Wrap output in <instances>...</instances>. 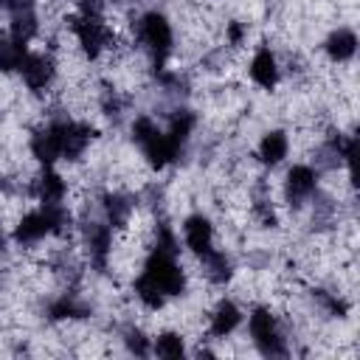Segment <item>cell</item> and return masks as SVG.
Masks as SVG:
<instances>
[{
    "mask_svg": "<svg viewBox=\"0 0 360 360\" xmlns=\"http://www.w3.org/2000/svg\"><path fill=\"white\" fill-rule=\"evenodd\" d=\"M124 343H127V349H129L132 354H138V357H146V354H149V340L143 338L141 329H127V332H124Z\"/></svg>",
    "mask_w": 360,
    "mask_h": 360,
    "instance_id": "obj_25",
    "label": "cell"
},
{
    "mask_svg": "<svg viewBox=\"0 0 360 360\" xmlns=\"http://www.w3.org/2000/svg\"><path fill=\"white\" fill-rule=\"evenodd\" d=\"M239 321H242L239 307L233 301H219L217 309H214V315H211V326L208 329H211L214 338H225V335H231L239 326Z\"/></svg>",
    "mask_w": 360,
    "mask_h": 360,
    "instance_id": "obj_16",
    "label": "cell"
},
{
    "mask_svg": "<svg viewBox=\"0 0 360 360\" xmlns=\"http://www.w3.org/2000/svg\"><path fill=\"white\" fill-rule=\"evenodd\" d=\"M31 152L39 163L51 166L56 158H59V132H56V124H45L42 129H37L31 135Z\"/></svg>",
    "mask_w": 360,
    "mask_h": 360,
    "instance_id": "obj_13",
    "label": "cell"
},
{
    "mask_svg": "<svg viewBox=\"0 0 360 360\" xmlns=\"http://www.w3.org/2000/svg\"><path fill=\"white\" fill-rule=\"evenodd\" d=\"M68 222H70V211L62 202L42 205L39 211H31V214H25L20 219V225L14 228V242L17 245H34L48 233L65 231Z\"/></svg>",
    "mask_w": 360,
    "mask_h": 360,
    "instance_id": "obj_2",
    "label": "cell"
},
{
    "mask_svg": "<svg viewBox=\"0 0 360 360\" xmlns=\"http://www.w3.org/2000/svg\"><path fill=\"white\" fill-rule=\"evenodd\" d=\"M287 149H290L287 135H284L281 129H273V132H267V135L262 138V143H259V158H262V163L276 166V163H281V160L287 158Z\"/></svg>",
    "mask_w": 360,
    "mask_h": 360,
    "instance_id": "obj_19",
    "label": "cell"
},
{
    "mask_svg": "<svg viewBox=\"0 0 360 360\" xmlns=\"http://www.w3.org/2000/svg\"><path fill=\"white\" fill-rule=\"evenodd\" d=\"M87 315H90V307L82 304V301H76L73 295H62V298H56L48 307V318H53V321H62V318H87Z\"/></svg>",
    "mask_w": 360,
    "mask_h": 360,
    "instance_id": "obj_22",
    "label": "cell"
},
{
    "mask_svg": "<svg viewBox=\"0 0 360 360\" xmlns=\"http://www.w3.org/2000/svg\"><path fill=\"white\" fill-rule=\"evenodd\" d=\"M132 138H135V143L143 149V158L149 160V166L163 169V166H169V163L174 160V155H172V149H169V143H166V135L152 124V118H146V115L135 118V124H132Z\"/></svg>",
    "mask_w": 360,
    "mask_h": 360,
    "instance_id": "obj_4",
    "label": "cell"
},
{
    "mask_svg": "<svg viewBox=\"0 0 360 360\" xmlns=\"http://www.w3.org/2000/svg\"><path fill=\"white\" fill-rule=\"evenodd\" d=\"M183 236H186V245L197 253V256H202V253H208L214 245H211V239H214V228H211V222L202 217V214H191L186 222H183Z\"/></svg>",
    "mask_w": 360,
    "mask_h": 360,
    "instance_id": "obj_11",
    "label": "cell"
},
{
    "mask_svg": "<svg viewBox=\"0 0 360 360\" xmlns=\"http://www.w3.org/2000/svg\"><path fill=\"white\" fill-rule=\"evenodd\" d=\"M20 73L25 79V84L31 90H45L51 82H53V73H56V65L48 53H28L20 65Z\"/></svg>",
    "mask_w": 360,
    "mask_h": 360,
    "instance_id": "obj_10",
    "label": "cell"
},
{
    "mask_svg": "<svg viewBox=\"0 0 360 360\" xmlns=\"http://www.w3.org/2000/svg\"><path fill=\"white\" fill-rule=\"evenodd\" d=\"M135 31H138V39H141V45L146 48V53L152 59V68L160 73L169 53H172V25H169V20L158 11H146L138 20Z\"/></svg>",
    "mask_w": 360,
    "mask_h": 360,
    "instance_id": "obj_3",
    "label": "cell"
},
{
    "mask_svg": "<svg viewBox=\"0 0 360 360\" xmlns=\"http://www.w3.org/2000/svg\"><path fill=\"white\" fill-rule=\"evenodd\" d=\"M53 124H56V132H59V158H65V160H76L87 149V143L93 141V135H96L93 127L79 124V121L59 118Z\"/></svg>",
    "mask_w": 360,
    "mask_h": 360,
    "instance_id": "obj_7",
    "label": "cell"
},
{
    "mask_svg": "<svg viewBox=\"0 0 360 360\" xmlns=\"http://www.w3.org/2000/svg\"><path fill=\"white\" fill-rule=\"evenodd\" d=\"M315 298H318V301H321L332 315H338V318L346 312V304H343V301H338V298H332V295H326L323 290H318V292H315Z\"/></svg>",
    "mask_w": 360,
    "mask_h": 360,
    "instance_id": "obj_26",
    "label": "cell"
},
{
    "mask_svg": "<svg viewBox=\"0 0 360 360\" xmlns=\"http://www.w3.org/2000/svg\"><path fill=\"white\" fill-rule=\"evenodd\" d=\"M17 3H20V0H0V8H8V11H11Z\"/></svg>",
    "mask_w": 360,
    "mask_h": 360,
    "instance_id": "obj_30",
    "label": "cell"
},
{
    "mask_svg": "<svg viewBox=\"0 0 360 360\" xmlns=\"http://www.w3.org/2000/svg\"><path fill=\"white\" fill-rule=\"evenodd\" d=\"M132 208H135V202L127 194H107L104 197V214H107V222L112 228H124L129 214H132Z\"/></svg>",
    "mask_w": 360,
    "mask_h": 360,
    "instance_id": "obj_21",
    "label": "cell"
},
{
    "mask_svg": "<svg viewBox=\"0 0 360 360\" xmlns=\"http://www.w3.org/2000/svg\"><path fill=\"white\" fill-rule=\"evenodd\" d=\"M242 37H245V28H242L239 22H231V25H228V39H231L233 45H239Z\"/></svg>",
    "mask_w": 360,
    "mask_h": 360,
    "instance_id": "obj_29",
    "label": "cell"
},
{
    "mask_svg": "<svg viewBox=\"0 0 360 360\" xmlns=\"http://www.w3.org/2000/svg\"><path fill=\"white\" fill-rule=\"evenodd\" d=\"M84 245H87V256H90V264H93L96 270H107L110 245H112V233H110V225L87 222V225H84Z\"/></svg>",
    "mask_w": 360,
    "mask_h": 360,
    "instance_id": "obj_9",
    "label": "cell"
},
{
    "mask_svg": "<svg viewBox=\"0 0 360 360\" xmlns=\"http://www.w3.org/2000/svg\"><path fill=\"white\" fill-rule=\"evenodd\" d=\"M323 48H326L329 59H335V62H349V59L354 56V51H357V37H354V31H349V28H338V31L329 34V39H326Z\"/></svg>",
    "mask_w": 360,
    "mask_h": 360,
    "instance_id": "obj_18",
    "label": "cell"
},
{
    "mask_svg": "<svg viewBox=\"0 0 360 360\" xmlns=\"http://www.w3.org/2000/svg\"><path fill=\"white\" fill-rule=\"evenodd\" d=\"M318 188V172L312 166H292L284 183V197L292 208H298L304 200H309Z\"/></svg>",
    "mask_w": 360,
    "mask_h": 360,
    "instance_id": "obj_8",
    "label": "cell"
},
{
    "mask_svg": "<svg viewBox=\"0 0 360 360\" xmlns=\"http://www.w3.org/2000/svg\"><path fill=\"white\" fill-rule=\"evenodd\" d=\"M194 112H188V110H183V112H177L174 118H172V127H169V132H163L166 135V143H169V149H172V155H174V160L180 158V152H183V146H186V141H188V135H191V129H194Z\"/></svg>",
    "mask_w": 360,
    "mask_h": 360,
    "instance_id": "obj_15",
    "label": "cell"
},
{
    "mask_svg": "<svg viewBox=\"0 0 360 360\" xmlns=\"http://www.w3.org/2000/svg\"><path fill=\"white\" fill-rule=\"evenodd\" d=\"M250 338L264 357H284L287 354V343L281 338V329H278L276 318L270 315V309H264V307L250 312Z\"/></svg>",
    "mask_w": 360,
    "mask_h": 360,
    "instance_id": "obj_5",
    "label": "cell"
},
{
    "mask_svg": "<svg viewBox=\"0 0 360 360\" xmlns=\"http://www.w3.org/2000/svg\"><path fill=\"white\" fill-rule=\"evenodd\" d=\"M79 8H82V14H90V17H101L104 0H79Z\"/></svg>",
    "mask_w": 360,
    "mask_h": 360,
    "instance_id": "obj_28",
    "label": "cell"
},
{
    "mask_svg": "<svg viewBox=\"0 0 360 360\" xmlns=\"http://www.w3.org/2000/svg\"><path fill=\"white\" fill-rule=\"evenodd\" d=\"M34 194L39 197L42 205L62 202V197H65V180H62L51 166H45V172H42V174L37 177V183H34Z\"/></svg>",
    "mask_w": 360,
    "mask_h": 360,
    "instance_id": "obj_17",
    "label": "cell"
},
{
    "mask_svg": "<svg viewBox=\"0 0 360 360\" xmlns=\"http://www.w3.org/2000/svg\"><path fill=\"white\" fill-rule=\"evenodd\" d=\"M101 104H104V110H107V115H110V118H118V112H121V104H118V98H115V93H112V90H104V98H101Z\"/></svg>",
    "mask_w": 360,
    "mask_h": 360,
    "instance_id": "obj_27",
    "label": "cell"
},
{
    "mask_svg": "<svg viewBox=\"0 0 360 360\" xmlns=\"http://www.w3.org/2000/svg\"><path fill=\"white\" fill-rule=\"evenodd\" d=\"M250 79L264 87V90H273L276 82H278V65H276V56L270 48H259L253 62H250Z\"/></svg>",
    "mask_w": 360,
    "mask_h": 360,
    "instance_id": "obj_14",
    "label": "cell"
},
{
    "mask_svg": "<svg viewBox=\"0 0 360 360\" xmlns=\"http://www.w3.org/2000/svg\"><path fill=\"white\" fill-rule=\"evenodd\" d=\"M28 56L25 45L17 42V39H0V73H11V70H20L22 59Z\"/></svg>",
    "mask_w": 360,
    "mask_h": 360,
    "instance_id": "obj_23",
    "label": "cell"
},
{
    "mask_svg": "<svg viewBox=\"0 0 360 360\" xmlns=\"http://www.w3.org/2000/svg\"><path fill=\"white\" fill-rule=\"evenodd\" d=\"M70 28H73V34H76V39H79L82 51H84L90 59H96V56H98V53L112 42V31L101 22V17L79 14V17H73V20H70Z\"/></svg>",
    "mask_w": 360,
    "mask_h": 360,
    "instance_id": "obj_6",
    "label": "cell"
},
{
    "mask_svg": "<svg viewBox=\"0 0 360 360\" xmlns=\"http://www.w3.org/2000/svg\"><path fill=\"white\" fill-rule=\"evenodd\" d=\"M183 290H186V273L177 264V250L152 248V253L143 264V273L135 281V295L149 309H160L166 304V298L183 295Z\"/></svg>",
    "mask_w": 360,
    "mask_h": 360,
    "instance_id": "obj_1",
    "label": "cell"
},
{
    "mask_svg": "<svg viewBox=\"0 0 360 360\" xmlns=\"http://www.w3.org/2000/svg\"><path fill=\"white\" fill-rule=\"evenodd\" d=\"M183 352H186V346L177 332H163L155 343V354H160V357H180Z\"/></svg>",
    "mask_w": 360,
    "mask_h": 360,
    "instance_id": "obj_24",
    "label": "cell"
},
{
    "mask_svg": "<svg viewBox=\"0 0 360 360\" xmlns=\"http://www.w3.org/2000/svg\"><path fill=\"white\" fill-rule=\"evenodd\" d=\"M200 259H202L205 276H208L214 284H225V281L233 276V264H231V259H228L222 250L211 248V250H208V253H202Z\"/></svg>",
    "mask_w": 360,
    "mask_h": 360,
    "instance_id": "obj_20",
    "label": "cell"
},
{
    "mask_svg": "<svg viewBox=\"0 0 360 360\" xmlns=\"http://www.w3.org/2000/svg\"><path fill=\"white\" fill-rule=\"evenodd\" d=\"M34 34H37V8L31 0H20L11 8V39L28 45Z\"/></svg>",
    "mask_w": 360,
    "mask_h": 360,
    "instance_id": "obj_12",
    "label": "cell"
}]
</instances>
